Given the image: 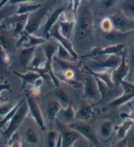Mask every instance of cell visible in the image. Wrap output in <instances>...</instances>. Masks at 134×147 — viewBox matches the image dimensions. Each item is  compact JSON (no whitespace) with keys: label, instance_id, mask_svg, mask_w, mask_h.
Returning <instances> with one entry per match:
<instances>
[{"label":"cell","instance_id":"e575fe53","mask_svg":"<svg viewBox=\"0 0 134 147\" xmlns=\"http://www.w3.org/2000/svg\"><path fill=\"white\" fill-rule=\"evenodd\" d=\"M17 103H14L11 101H3L0 104V116L4 117L12 110Z\"/></svg>","mask_w":134,"mask_h":147},{"label":"cell","instance_id":"8992f818","mask_svg":"<svg viewBox=\"0 0 134 147\" xmlns=\"http://www.w3.org/2000/svg\"><path fill=\"white\" fill-rule=\"evenodd\" d=\"M120 86L122 89V93L110 102L109 105L112 107H122L134 99V84L124 80Z\"/></svg>","mask_w":134,"mask_h":147},{"label":"cell","instance_id":"f5cc1de1","mask_svg":"<svg viewBox=\"0 0 134 147\" xmlns=\"http://www.w3.org/2000/svg\"><path fill=\"white\" fill-rule=\"evenodd\" d=\"M133 20H134V19H133Z\"/></svg>","mask_w":134,"mask_h":147},{"label":"cell","instance_id":"4316f807","mask_svg":"<svg viewBox=\"0 0 134 147\" xmlns=\"http://www.w3.org/2000/svg\"><path fill=\"white\" fill-rule=\"evenodd\" d=\"M46 42V39L43 37L37 36L34 34H28L27 40L24 43V47H36L41 46Z\"/></svg>","mask_w":134,"mask_h":147},{"label":"cell","instance_id":"6da1fadb","mask_svg":"<svg viewBox=\"0 0 134 147\" xmlns=\"http://www.w3.org/2000/svg\"><path fill=\"white\" fill-rule=\"evenodd\" d=\"M74 31L77 41L89 40L94 36L93 11L91 5L86 0H82L76 13Z\"/></svg>","mask_w":134,"mask_h":147},{"label":"cell","instance_id":"7c38bea8","mask_svg":"<svg viewBox=\"0 0 134 147\" xmlns=\"http://www.w3.org/2000/svg\"><path fill=\"white\" fill-rule=\"evenodd\" d=\"M129 66L127 63L126 55L124 52L122 55V61L118 66L112 70V77L114 86H119L122 81L126 80L129 74Z\"/></svg>","mask_w":134,"mask_h":147},{"label":"cell","instance_id":"ba28073f","mask_svg":"<svg viewBox=\"0 0 134 147\" xmlns=\"http://www.w3.org/2000/svg\"><path fill=\"white\" fill-rule=\"evenodd\" d=\"M25 95H26L25 98H26V101L28 107L29 112L30 113L32 118L34 119L40 129L44 131L45 129V124L40 107L29 93H26Z\"/></svg>","mask_w":134,"mask_h":147},{"label":"cell","instance_id":"74e56055","mask_svg":"<svg viewBox=\"0 0 134 147\" xmlns=\"http://www.w3.org/2000/svg\"><path fill=\"white\" fill-rule=\"evenodd\" d=\"M10 60L9 53L0 44V66L8 64L10 63Z\"/></svg>","mask_w":134,"mask_h":147},{"label":"cell","instance_id":"d4e9b609","mask_svg":"<svg viewBox=\"0 0 134 147\" xmlns=\"http://www.w3.org/2000/svg\"><path fill=\"white\" fill-rule=\"evenodd\" d=\"M36 47H23L20 53V63L24 67L30 63Z\"/></svg>","mask_w":134,"mask_h":147},{"label":"cell","instance_id":"1f68e13d","mask_svg":"<svg viewBox=\"0 0 134 147\" xmlns=\"http://www.w3.org/2000/svg\"><path fill=\"white\" fill-rule=\"evenodd\" d=\"M25 99H26V98L24 97V98H22L21 100L19 101L18 103H17L15 105V107H14L13 109L11 110L7 114L5 115V116L3 117V118L2 119L1 121H0V130H1V129H3V127H5V126L7 124L9 123V122L10 121L11 118H12L13 116H14V114H15L16 111H17L18 108L19 107V106L21 105L23 102H24Z\"/></svg>","mask_w":134,"mask_h":147},{"label":"cell","instance_id":"f6af8a7d","mask_svg":"<svg viewBox=\"0 0 134 147\" xmlns=\"http://www.w3.org/2000/svg\"><path fill=\"white\" fill-rule=\"evenodd\" d=\"M117 0H102V4L106 8H110L114 5Z\"/></svg>","mask_w":134,"mask_h":147},{"label":"cell","instance_id":"4fadbf2b","mask_svg":"<svg viewBox=\"0 0 134 147\" xmlns=\"http://www.w3.org/2000/svg\"><path fill=\"white\" fill-rule=\"evenodd\" d=\"M66 9L65 6L60 7L53 11V13L46 19L45 24L43 27V38L49 39V33L50 30L59 21V18L63 15V13Z\"/></svg>","mask_w":134,"mask_h":147},{"label":"cell","instance_id":"d590c367","mask_svg":"<svg viewBox=\"0 0 134 147\" xmlns=\"http://www.w3.org/2000/svg\"><path fill=\"white\" fill-rule=\"evenodd\" d=\"M61 110L62 111V113H63L64 118L66 120L72 121L76 118V112L70 105H68L65 108H62Z\"/></svg>","mask_w":134,"mask_h":147},{"label":"cell","instance_id":"bcb514c9","mask_svg":"<svg viewBox=\"0 0 134 147\" xmlns=\"http://www.w3.org/2000/svg\"><path fill=\"white\" fill-rule=\"evenodd\" d=\"M10 86L7 84L0 85V102H3V101H5L3 100V98L1 97V93L4 91H9V89H10Z\"/></svg>","mask_w":134,"mask_h":147},{"label":"cell","instance_id":"f907efd6","mask_svg":"<svg viewBox=\"0 0 134 147\" xmlns=\"http://www.w3.org/2000/svg\"><path fill=\"white\" fill-rule=\"evenodd\" d=\"M3 140L1 137H0V146H3Z\"/></svg>","mask_w":134,"mask_h":147},{"label":"cell","instance_id":"7a4b0ae2","mask_svg":"<svg viewBox=\"0 0 134 147\" xmlns=\"http://www.w3.org/2000/svg\"><path fill=\"white\" fill-rule=\"evenodd\" d=\"M29 112L28 107L26 99L18 108L17 111L14 114L13 118L9 121L8 125L3 133L4 136L7 140L10 138L14 133L17 131V129L21 125L24 119L26 118Z\"/></svg>","mask_w":134,"mask_h":147},{"label":"cell","instance_id":"cb8c5ba5","mask_svg":"<svg viewBox=\"0 0 134 147\" xmlns=\"http://www.w3.org/2000/svg\"><path fill=\"white\" fill-rule=\"evenodd\" d=\"M58 24L60 33L65 38L70 40L72 31L74 30L75 22H69L64 20L58 21Z\"/></svg>","mask_w":134,"mask_h":147},{"label":"cell","instance_id":"5bb4252c","mask_svg":"<svg viewBox=\"0 0 134 147\" xmlns=\"http://www.w3.org/2000/svg\"><path fill=\"white\" fill-rule=\"evenodd\" d=\"M124 44L123 43H119V44L112 45L108 46L105 48L95 47L90 52V54L86 57H96V56H102V55H116L118 52L122 51V50L124 48Z\"/></svg>","mask_w":134,"mask_h":147},{"label":"cell","instance_id":"816d5d0a","mask_svg":"<svg viewBox=\"0 0 134 147\" xmlns=\"http://www.w3.org/2000/svg\"><path fill=\"white\" fill-rule=\"evenodd\" d=\"M2 1H3V0H0V3H1V2Z\"/></svg>","mask_w":134,"mask_h":147},{"label":"cell","instance_id":"d6a6232c","mask_svg":"<svg viewBox=\"0 0 134 147\" xmlns=\"http://www.w3.org/2000/svg\"><path fill=\"white\" fill-rule=\"evenodd\" d=\"M55 56H56L57 58L63 60V61H70L71 59H73L71 55L70 54V53H69L68 51H67V49H66L63 45H61L59 43L58 45H57V49Z\"/></svg>","mask_w":134,"mask_h":147},{"label":"cell","instance_id":"44dd1931","mask_svg":"<svg viewBox=\"0 0 134 147\" xmlns=\"http://www.w3.org/2000/svg\"><path fill=\"white\" fill-rule=\"evenodd\" d=\"M41 3H36V2H24V3H20L17 4V8H16V14H26L31 13L34 11H36L41 7Z\"/></svg>","mask_w":134,"mask_h":147},{"label":"cell","instance_id":"52a82bcc","mask_svg":"<svg viewBox=\"0 0 134 147\" xmlns=\"http://www.w3.org/2000/svg\"><path fill=\"white\" fill-rule=\"evenodd\" d=\"M57 127L61 133L62 139V146L63 147H70L74 146L75 142L80 138V135L76 131L65 125L59 120H55Z\"/></svg>","mask_w":134,"mask_h":147},{"label":"cell","instance_id":"603a6c76","mask_svg":"<svg viewBox=\"0 0 134 147\" xmlns=\"http://www.w3.org/2000/svg\"><path fill=\"white\" fill-rule=\"evenodd\" d=\"M59 80V79H62L63 82L68 83L70 85L76 86L79 87L80 84L78 83L75 82L76 72L74 70V68H69L65 69V70H62L61 74H59V75H56Z\"/></svg>","mask_w":134,"mask_h":147},{"label":"cell","instance_id":"8fae6325","mask_svg":"<svg viewBox=\"0 0 134 147\" xmlns=\"http://www.w3.org/2000/svg\"><path fill=\"white\" fill-rule=\"evenodd\" d=\"M84 96L86 98L91 100H99L101 99L96 80L91 74H89L88 76L85 78Z\"/></svg>","mask_w":134,"mask_h":147},{"label":"cell","instance_id":"5b68a950","mask_svg":"<svg viewBox=\"0 0 134 147\" xmlns=\"http://www.w3.org/2000/svg\"><path fill=\"white\" fill-rule=\"evenodd\" d=\"M115 31L128 34L134 30V20L126 16L120 10L110 17Z\"/></svg>","mask_w":134,"mask_h":147},{"label":"cell","instance_id":"e0dca14e","mask_svg":"<svg viewBox=\"0 0 134 147\" xmlns=\"http://www.w3.org/2000/svg\"><path fill=\"white\" fill-rule=\"evenodd\" d=\"M46 61H47L46 55L41 45L36 47L30 62L32 68L36 70V71L40 70L44 66Z\"/></svg>","mask_w":134,"mask_h":147},{"label":"cell","instance_id":"7402d4cb","mask_svg":"<svg viewBox=\"0 0 134 147\" xmlns=\"http://www.w3.org/2000/svg\"><path fill=\"white\" fill-rule=\"evenodd\" d=\"M134 125V122L131 120L130 119L125 118L124 121L120 124V125L116 126L114 127V129L116 132V135L118 139H124L126 137L127 133H128L129 130Z\"/></svg>","mask_w":134,"mask_h":147},{"label":"cell","instance_id":"83f0119b","mask_svg":"<svg viewBox=\"0 0 134 147\" xmlns=\"http://www.w3.org/2000/svg\"><path fill=\"white\" fill-rule=\"evenodd\" d=\"M120 7V11L124 15L134 19V0H124Z\"/></svg>","mask_w":134,"mask_h":147},{"label":"cell","instance_id":"f1b7e54d","mask_svg":"<svg viewBox=\"0 0 134 147\" xmlns=\"http://www.w3.org/2000/svg\"><path fill=\"white\" fill-rule=\"evenodd\" d=\"M15 5L7 3L0 8V26L3 24V22L7 18L13 15V13L15 11Z\"/></svg>","mask_w":134,"mask_h":147},{"label":"cell","instance_id":"9c48e42d","mask_svg":"<svg viewBox=\"0 0 134 147\" xmlns=\"http://www.w3.org/2000/svg\"><path fill=\"white\" fill-rule=\"evenodd\" d=\"M15 38L13 32L7 29L4 24L0 26V44L9 54L14 53L17 47Z\"/></svg>","mask_w":134,"mask_h":147},{"label":"cell","instance_id":"836d02e7","mask_svg":"<svg viewBox=\"0 0 134 147\" xmlns=\"http://www.w3.org/2000/svg\"><path fill=\"white\" fill-rule=\"evenodd\" d=\"M56 96L57 100L61 103L63 108H65L67 106L70 105L69 104V98L68 94L63 89H58L56 92Z\"/></svg>","mask_w":134,"mask_h":147},{"label":"cell","instance_id":"7bdbcfd3","mask_svg":"<svg viewBox=\"0 0 134 147\" xmlns=\"http://www.w3.org/2000/svg\"><path fill=\"white\" fill-rule=\"evenodd\" d=\"M127 105H128L129 108H130V112L128 113H122L120 114V117L123 119H130L131 120H132L134 122V107L131 104V102L127 103Z\"/></svg>","mask_w":134,"mask_h":147},{"label":"cell","instance_id":"8d00e7d4","mask_svg":"<svg viewBox=\"0 0 134 147\" xmlns=\"http://www.w3.org/2000/svg\"><path fill=\"white\" fill-rule=\"evenodd\" d=\"M8 145L12 147H21L22 142L18 133L16 131L8 139Z\"/></svg>","mask_w":134,"mask_h":147},{"label":"cell","instance_id":"30bf717a","mask_svg":"<svg viewBox=\"0 0 134 147\" xmlns=\"http://www.w3.org/2000/svg\"><path fill=\"white\" fill-rule=\"evenodd\" d=\"M49 38H53L59 43L63 45V47L70 53V54L71 55V56L72 57L74 60H77L78 59V55L76 53L74 49L72 43H71L70 40L65 38V37L63 36L61 33H60L58 22L50 30L49 33Z\"/></svg>","mask_w":134,"mask_h":147},{"label":"cell","instance_id":"60d3db41","mask_svg":"<svg viewBox=\"0 0 134 147\" xmlns=\"http://www.w3.org/2000/svg\"><path fill=\"white\" fill-rule=\"evenodd\" d=\"M43 83V78L42 77L39 78L38 79H37L35 82L34 83L33 86L32 88V93L34 95H40L41 92V87Z\"/></svg>","mask_w":134,"mask_h":147},{"label":"cell","instance_id":"3957f363","mask_svg":"<svg viewBox=\"0 0 134 147\" xmlns=\"http://www.w3.org/2000/svg\"><path fill=\"white\" fill-rule=\"evenodd\" d=\"M68 126L73 130L76 131L81 137H84L85 140L91 143L95 146L101 145V142L97 137L93 129L87 121H78L68 124Z\"/></svg>","mask_w":134,"mask_h":147},{"label":"cell","instance_id":"ee69618b","mask_svg":"<svg viewBox=\"0 0 134 147\" xmlns=\"http://www.w3.org/2000/svg\"><path fill=\"white\" fill-rule=\"evenodd\" d=\"M82 0H71L72 1V9L76 14L77 13L78 9L79 8V7L81 4Z\"/></svg>","mask_w":134,"mask_h":147},{"label":"cell","instance_id":"f546056e","mask_svg":"<svg viewBox=\"0 0 134 147\" xmlns=\"http://www.w3.org/2000/svg\"><path fill=\"white\" fill-rule=\"evenodd\" d=\"M112 132V123L110 120H106L100 126V133L105 139H109Z\"/></svg>","mask_w":134,"mask_h":147},{"label":"cell","instance_id":"484cf974","mask_svg":"<svg viewBox=\"0 0 134 147\" xmlns=\"http://www.w3.org/2000/svg\"><path fill=\"white\" fill-rule=\"evenodd\" d=\"M24 137L26 142L30 144L36 145L40 142V136L38 133L32 126H28L26 127L24 132Z\"/></svg>","mask_w":134,"mask_h":147},{"label":"cell","instance_id":"ab89813d","mask_svg":"<svg viewBox=\"0 0 134 147\" xmlns=\"http://www.w3.org/2000/svg\"><path fill=\"white\" fill-rule=\"evenodd\" d=\"M95 78L96 80V82H97V84L99 93L101 94V99H103L104 96H105L106 94H107V91L109 87L107 86V85L106 84L105 82H103V81H101V80H100L95 77Z\"/></svg>","mask_w":134,"mask_h":147},{"label":"cell","instance_id":"4dcf8cb0","mask_svg":"<svg viewBox=\"0 0 134 147\" xmlns=\"http://www.w3.org/2000/svg\"><path fill=\"white\" fill-rule=\"evenodd\" d=\"M100 28L101 30L107 34H109L114 30V25L110 17H105L101 19Z\"/></svg>","mask_w":134,"mask_h":147},{"label":"cell","instance_id":"f35d334b","mask_svg":"<svg viewBox=\"0 0 134 147\" xmlns=\"http://www.w3.org/2000/svg\"><path fill=\"white\" fill-rule=\"evenodd\" d=\"M57 133L54 130H51L47 134V144L49 147H54L57 145Z\"/></svg>","mask_w":134,"mask_h":147},{"label":"cell","instance_id":"ffe728a7","mask_svg":"<svg viewBox=\"0 0 134 147\" xmlns=\"http://www.w3.org/2000/svg\"><path fill=\"white\" fill-rule=\"evenodd\" d=\"M14 74L17 76L22 80V86L21 89H24L26 87L28 84H33L37 79L41 77L40 73L37 71H30L25 74H21L17 72V71H13Z\"/></svg>","mask_w":134,"mask_h":147},{"label":"cell","instance_id":"ac0fdd59","mask_svg":"<svg viewBox=\"0 0 134 147\" xmlns=\"http://www.w3.org/2000/svg\"><path fill=\"white\" fill-rule=\"evenodd\" d=\"M93 105L86 102H81L77 112H76V119L82 121H89L93 116Z\"/></svg>","mask_w":134,"mask_h":147},{"label":"cell","instance_id":"2e32d148","mask_svg":"<svg viewBox=\"0 0 134 147\" xmlns=\"http://www.w3.org/2000/svg\"><path fill=\"white\" fill-rule=\"evenodd\" d=\"M122 57H120L117 55H108V57L103 61L99 63H95L94 66L96 68H99L101 70L105 69H110V70H114L121 63Z\"/></svg>","mask_w":134,"mask_h":147},{"label":"cell","instance_id":"681fc988","mask_svg":"<svg viewBox=\"0 0 134 147\" xmlns=\"http://www.w3.org/2000/svg\"><path fill=\"white\" fill-rule=\"evenodd\" d=\"M128 81L130 82H131V83H133V84H134V74H133V75L132 76V78H131V80H128Z\"/></svg>","mask_w":134,"mask_h":147},{"label":"cell","instance_id":"277c9868","mask_svg":"<svg viewBox=\"0 0 134 147\" xmlns=\"http://www.w3.org/2000/svg\"><path fill=\"white\" fill-rule=\"evenodd\" d=\"M49 7L47 5H41L36 11L30 13L28 18L25 32L28 34H34L41 26V22L47 15Z\"/></svg>","mask_w":134,"mask_h":147},{"label":"cell","instance_id":"7dc6e473","mask_svg":"<svg viewBox=\"0 0 134 147\" xmlns=\"http://www.w3.org/2000/svg\"><path fill=\"white\" fill-rule=\"evenodd\" d=\"M35 1L36 0H9L7 3L15 5H16L20 3H24V2H35Z\"/></svg>","mask_w":134,"mask_h":147},{"label":"cell","instance_id":"c3c4849f","mask_svg":"<svg viewBox=\"0 0 134 147\" xmlns=\"http://www.w3.org/2000/svg\"><path fill=\"white\" fill-rule=\"evenodd\" d=\"M127 143H128V141L125 139H120V141H119L118 143L116 144V146H127Z\"/></svg>","mask_w":134,"mask_h":147},{"label":"cell","instance_id":"9a60e30c","mask_svg":"<svg viewBox=\"0 0 134 147\" xmlns=\"http://www.w3.org/2000/svg\"><path fill=\"white\" fill-rule=\"evenodd\" d=\"M84 68L85 70L87 71V72L89 74L93 75L94 77L98 78V79L101 80V81L105 82L109 88L114 86L112 77V70L105 69V70H101L99 71H94L87 67V66H85Z\"/></svg>","mask_w":134,"mask_h":147},{"label":"cell","instance_id":"d6986e66","mask_svg":"<svg viewBox=\"0 0 134 147\" xmlns=\"http://www.w3.org/2000/svg\"><path fill=\"white\" fill-rule=\"evenodd\" d=\"M62 105L57 100H50L47 107V122L53 124L56 120L57 116L62 109Z\"/></svg>","mask_w":134,"mask_h":147},{"label":"cell","instance_id":"b9f144b4","mask_svg":"<svg viewBox=\"0 0 134 147\" xmlns=\"http://www.w3.org/2000/svg\"><path fill=\"white\" fill-rule=\"evenodd\" d=\"M64 20H66V21L69 22H75L76 21V14L74 12L72 9H70V10H68V9H66L65 11L63 13V15Z\"/></svg>","mask_w":134,"mask_h":147}]
</instances>
